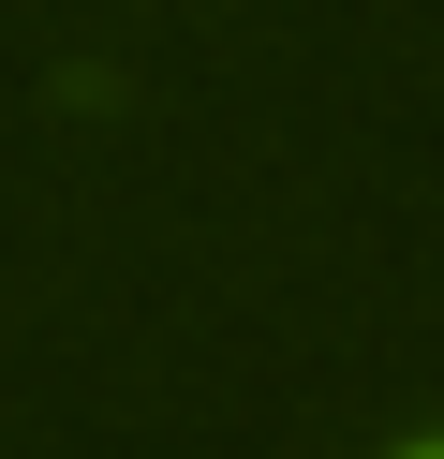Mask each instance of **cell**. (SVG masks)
Listing matches in <instances>:
<instances>
[{"label":"cell","instance_id":"cell-1","mask_svg":"<svg viewBox=\"0 0 444 459\" xmlns=\"http://www.w3.org/2000/svg\"><path fill=\"white\" fill-rule=\"evenodd\" d=\"M414 459H444V445H414Z\"/></svg>","mask_w":444,"mask_h":459}]
</instances>
